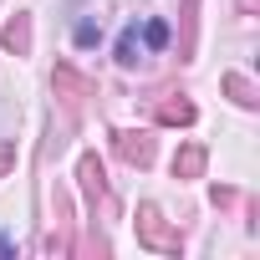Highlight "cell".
Instances as JSON below:
<instances>
[{
  "instance_id": "obj_1",
  "label": "cell",
  "mask_w": 260,
  "mask_h": 260,
  "mask_svg": "<svg viewBox=\"0 0 260 260\" xmlns=\"http://www.w3.org/2000/svg\"><path fill=\"white\" fill-rule=\"evenodd\" d=\"M138 56H143V41H138V26H127V31H122V41H117V61H122V67H133Z\"/></svg>"
},
{
  "instance_id": "obj_2",
  "label": "cell",
  "mask_w": 260,
  "mask_h": 260,
  "mask_svg": "<svg viewBox=\"0 0 260 260\" xmlns=\"http://www.w3.org/2000/svg\"><path fill=\"white\" fill-rule=\"evenodd\" d=\"M143 41H148L153 51H158V46H169V26H164V21H148V26H143Z\"/></svg>"
},
{
  "instance_id": "obj_3",
  "label": "cell",
  "mask_w": 260,
  "mask_h": 260,
  "mask_svg": "<svg viewBox=\"0 0 260 260\" xmlns=\"http://www.w3.org/2000/svg\"><path fill=\"white\" fill-rule=\"evenodd\" d=\"M77 41H82V46H92V41H97V26H92V21H82V26H77Z\"/></svg>"
},
{
  "instance_id": "obj_4",
  "label": "cell",
  "mask_w": 260,
  "mask_h": 260,
  "mask_svg": "<svg viewBox=\"0 0 260 260\" xmlns=\"http://www.w3.org/2000/svg\"><path fill=\"white\" fill-rule=\"evenodd\" d=\"M6 255H16V245H11L6 235H0V260H6Z\"/></svg>"
}]
</instances>
